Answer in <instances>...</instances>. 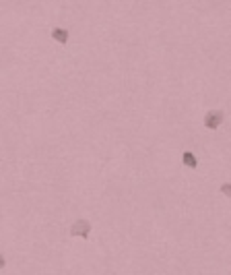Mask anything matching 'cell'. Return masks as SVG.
<instances>
[{
    "label": "cell",
    "instance_id": "obj_1",
    "mask_svg": "<svg viewBox=\"0 0 231 275\" xmlns=\"http://www.w3.org/2000/svg\"><path fill=\"white\" fill-rule=\"evenodd\" d=\"M223 120H225V112H223V110H210V112L205 114L202 124H205L207 131H217V128L223 124Z\"/></svg>",
    "mask_w": 231,
    "mask_h": 275
},
{
    "label": "cell",
    "instance_id": "obj_2",
    "mask_svg": "<svg viewBox=\"0 0 231 275\" xmlns=\"http://www.w3.org/2000/svg\"><path fill=\"white\" fill-rule=\"evenodd\" d=\"M70 236H75V238H83V240H87V238L91 236V222L89 219H75L70 226Z\"/></svg>",
    "mask_w": 231,
    "mask_h": 275
},
{
    "label": "cell",
    "instance_id": "obj_3",
    "mask_svg": "<svg viewBox=\"0 0 231 275\" xmlns=\"http://www.w3.org/2000/svg\"><path fill=\"white\" fill-rule=\"evenodd\" d=\"M50 38L54 42H58V44L64 46V44L70 40V33H68V29H64V27H54V29L50 31Z\"/></svg>",
    "mask_w": 231,
    "mask_h": 275
},
{
    "label": "cell",
    "instance_id": "obj_4",
    "mask_svg": "<svg viewBox=\"0 0 231 275\" xmlns=\"http://www.w3.org/2000/svg\"><path fill=\"white\" fill-rule=\"evenodd\" d=\"M182 163L190 170H196L198 168V158L192 151H182Z\"/></svg>",
    "mask_w": 231,
    "mask_h": 275
},
{
    "label": "cell",
    "instance_id": "obj_5",
    "mask_svg": "<svg viewBox=\"0 0 231 275\" xmlns=\"http://www.w3.org/2000/svg\"><path fill=\"white\" fill-rule=\"evenodd\" d=\"M221 192H223L225 197H231V184H229V182H225V184L221 186Z\"/></svg>",
    "mask_w": 231,
    "mask_h": 275
},
{
    "label": "cell",
    "instance_id": "obj_6",
    "mask_svg": "<svg viewBox=\"0 0 231 275\" xmlns=\"http://www.w3.org/2000/svg\"><path fill=\"white\" fill-rule=\"evenodd\" d=\"M4 265H6V259H4V256H2V254H0V271H2V269H4Z\"/></svg>",
    "mask_w": 231,
    "mask_h": 275
}]
</instances>
